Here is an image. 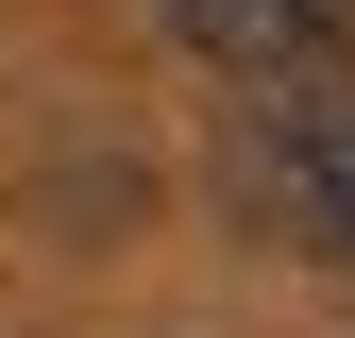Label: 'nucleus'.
Returning a JSON list of instances; mask_svg holds the SVG:
<instances>
[{"label": "nucleus", "mask_w": 355, "mask_h": 338, "mask_svg": "<svg viewBox=\"0 0 355 338\" xmlns=\"http://www.w3.org/2000/svg\"><path fill=\"white\" fill-rule=\"evenodd\" d=\"M169 34H187L203 68L271 84V68H322V51H338V34H355V0H169Z\"/></svg>", "instance_id": "obj_1"}]
</instances>
